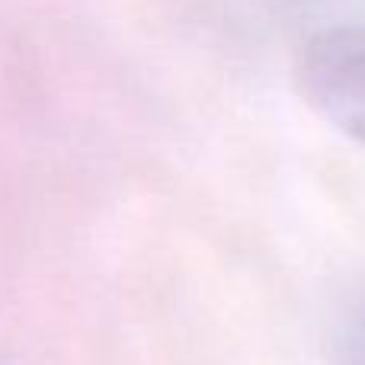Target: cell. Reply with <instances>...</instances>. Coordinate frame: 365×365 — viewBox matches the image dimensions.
I'll use <instances>...</instances> for the list:
<instances>
[{
    "label": "cell",
    "instance_id": "cell-1",
    "mask_svg": "<svg viewBox=\"0 0 365 365\" xmlns=\"http://www.w3.org/2000/svg\"><path fill=\"white\" fill-rule=\"evenodd\" d=\"M295 81L324 122L365 145V26H330L311 36Z\"/></svg>",
    "mask_w": 365,
    "mask_h": 365
},
{
    "label": "cell",
    "instance_id": "cell-2",
    "mask_svg": "<svg viewBox=\"0 0 365 365\" xmlns=\"http://www.w3.org/2000/svg\"><path fill=\"white\" fill-rule=\"evenodd\" d=\"M330 349H334V365H365V279L336 311Z\"/></svg>",
    "mask_w": 365,
    "mask_h": 365
}]
</instances>
